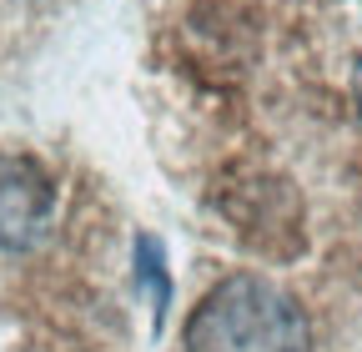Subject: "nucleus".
<instances>
[{
  "mask_svg": "<svg viewBox=\"0 0 362 352\" xmlns=\"http://www.w3.org/2000/svg\"><path fill=\"white\" fill-rule=\"evenodd\" d=\"M187 352H312L302 302L257 272L221 277L187 317Z\"/></svg>",
  "mask_w": 362,
  "mask_h": 352,
  "instance_id": "nucleus-1",
  "label": "nucleus"
},
{
  "mask_svg": "<svg viewBox=\"0 0 362 352\" xmlns=\"http://www.w3.org/2000/svg\"><path fill=\"white\" fill-rule=\"evenodd\" d=\"M56 182L35 156H0V252H30L51 232Z\"/></svg>",
  "mask_w": 362,
  "mask_h": 352,
  "instance_id": "nucleus-2",
  "label": "nucleus"
},
{
  "mask_svg": "<svg viewBox=\"0 0 362 352\" xmlns=\"http://www.w3.org/2000/svg\"><path fill=\"white\" fill-rule=\"evenodd\" d=\"M136 282L151 292V312L156 327L166 322V307H171V277H166V252L156 237H136Z\"/></svg>",
  "mask_w": 362,
  "mask_h": 352,
  "instance_id": "nucleus-3",
  "label": "nucleus"
},
{
  "mask_svg": "<svg viewBox=\"0 0 362 352\" xmlns=\"http://www.w3.org/2000/svg\"><path fill=\"white\" fill-rule=\"evenodd\" d=\"M352 101H357V116H362V56H357V66H352Z\"/></svg>",
  "mask_w": 362,
  "mask_h": 352,
  "instance_id": "nucleus-4",
  "label": "nucleus"
}]
</instances>
